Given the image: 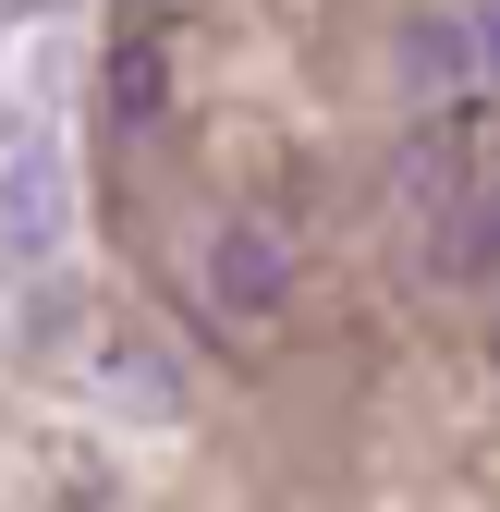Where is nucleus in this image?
<instances>
[{
  "label": "nucleus",
  "instance_id": "obj_7",
  "mask_svg": "<svg viewBox=\"0 0 500 512\" xmlns=\"http://www.w3.org/2000/svg\"><path fill=\"white\" fill-rule=\"evenodd\" d=\"M488 61H500V25H488Z\"/></svg>",
  "mask_w": 500,
  "mask_h": 512
},
{
  "label": "nucleus",
  "instance_id": "obj_5",
  "mask_svg": "<svg viewBox=\"0 0 500 512\" xmlns=\"http://www.w3.org/2000/svg\"><path fill=\"white\" fill-rule=\"evenodd\" d=\"M452 61H464L452 25H415V37H403V74H415V86H427V74H452Z\"/></svg>",
  "mask_w": 500,
  "mask_h": 512
},
{
  "label": "nucleus",
  "instance_id": "obj_2",
  "mask_svg": "<svg viewBox=\"0 0 500 512\" xmlns=\"http://www.w3.org/2000/svg\"><path fill=\"white\" fill-rule=\"evenodd\" d=\"M61 232H74V171H61L49 147H25L13 171H0V269L61 256Z\"/></svg>",
  "mask_w": 500,
  "mask_h": 512
},
{
  "label": "nucleus",
  "instance_id": "obj_4",
  "mask_svg": "<svg viewBox=\"0 0 500 512\" xmlns=\"http://www.w3.org/2000/svg\"><path fill=\"white\" fill-rule=\"evenodd\" d=\"M159 98H171L159 49H122V61H110V110H122V122H159Z\"/></svg>",
  "mask_w": 500,
  "mask_h": 512
},
{
  "label": "nucleus",
  "instance_id": "obj_3",
  "mask_svg": "<svg viewBox=\"0 0 500 512\" xmlns=\"http://www.w3.org/2000/svg\"><path fill=\"white\" fill-rule=\"evenodd\" d=\"M440 269H452V281H500V183L464 196V220L440 232Z\"/></svg>",
  "mask_w": 500,
  "mask_h": 512
},
{
  "label": "nucleus",
  "instance_id": "obj_1",
  "mask_svg": "<svg viewBox=\"0 0 500 512\" xmlns=\"http://www.w3.org/2000/svg\"><path fill=\"white\" fill-rule=\"evenodd\" d=\"M196 293L232 317V330H269V317L293 305V244H281V220H220L208 256H196Z\"/></svg>",
  "mask_w": 500,
  "mask_h": 512
},
{
  "label": "nucleus",
  "instance_id": "obj_6",
  "mask_svg": "<svg viewBox=\"0 0 500 512\" xmlns=\"http://www.w3.org/2000/svg\"><path fill=\"white\" fill-rule=\"evenodd\" d=\"M488 366H500V305H488Z\"/></svg>",
  "mask_w": 500,
  "mask_h": 512
}]
</instances>
